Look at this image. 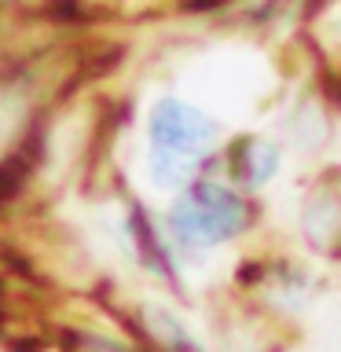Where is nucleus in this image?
Wrapping results in <instances>:
<instances>
[{
    "mask_svg": "<svg viewBox=\"0 0 341 352\" xmlns=\"http://www.w3.org/2000/svg\"><path fill=\"white\" fill-rule=\"evenodd\" d=\"M217 132L198 110L165 99L151 118V169L165 187H180L202 169Z\"/></svg>",
    "mask_w": 341,
    "mask_h": 352,
    "instance_id": "f257e3e1",
    "label": "nucleus"
},
{
    "mask_svg": "<svg viewBox=\"0 0 341 352\" xmlns=\"http://www.w3.org/2000/svg\"><path fill=\"white\" fill-rule=\"evenodd\" d=\"M250 224V209L242 206V198H235L224 187H195L187 191L176 209L169 213V228L180 246L187 250H206L217 246L231 235H239L242 228Z\"/></svg>",
    "mask_w": 341,
    "mask_h": 352,
    "instance_id": "f03ea898",
    "label": "nucleus"
},
{
    "mask_svg": "<svg viewBox=\"0 0 341 352\" xmlns=\"http://www.w3.org/2000/svg\"><path fill=\"white\" fill-rule=\"evenodd\" d=\"M275 151L272 147H261V143H246V147H239L235 154H231V169H235V176L242 184H261L268 180L272 169H275Z\"/></svg>",
    "mask_w": 341,
    "mask_h": 352,
    "instance_id": "7ed1b4c3",
    "label": "nucleus"
}]
</instances>
